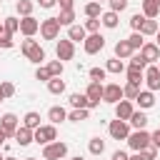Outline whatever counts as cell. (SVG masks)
<instances>
[{"label": "cell", "mask_w": 160, "mask_h": 160, "mask_svg": "<svg viewBox=\"0 0 160 160\" xmlns=\"http://www.w3.org/2000/svg\"><path fill=\"white\" fill-rule=\"evenodd\" d=\"M140 58H142L148 65H155V62L160 60V48H158L155 42H145V45L140 48Z\"/></svg>", "instance_id": "cell-10"}, {"label": "cell", "mask_w": 160, "mask_h": 160, "mask_svg": "<svg viewBox=\"0 0 160 160\" xmlns=\"http://www.w3.org/2000/svg\"><path fill=\"white\" fill-rule=\"evenodd\" d=\"M2 140H8V135H5L2 130H0V145H2Z\"/></svg>", "instance_id": "cell-53"}, {"label": "cell", "mask_w": 160, "mask_h": 160, "mask_svg": "<svg viewBox=\"0 0 160 160\" xmlns=\"http://www.w3.org/2000/svg\"><path fill=\"white\" fill-rule=\"evenodd\" d=\"M2 160H15V158H2Z\"/></svg>", "instance_id": "cell-57"}, {"label": "cell", "mask_w": 160, "mask_h": 160, "mask_svg": "<svg viewBox=\"0 0 160 160\" xmlns=\"http://www.w3.org/2000/svg\"><path fill=\"white\" fill-rule=\"evenodd\" d=\"M105 72L120 75V72H125V62H122V60H118V58H110V60H108V65H105Z\"/></svg>", "instance_id": "cell-26"}, {"label": "cell", "mask_w": 160, "mask_h": 160, "mask_svg": "<svg viewBox=\"0 0 160 160\" xmlns=\"http://www.w3.org/2000/svg\"><path fill=\"white\" fill-rule=\"evenodd\" d=\"M85 38H88V32H85L82 25H70V28H68V40H70V42H82Z\"/></svg>", "instance_id": "cell-19"}, {"label": "cell", "mask_w": 160, "mask_h": 160, "mask_svg": "<svg viewBox=\"0 0 160 160\" xmlns=\"http://www.w3.org/2000/svg\"><path fill=\"white\" fill-rule=\"evenodd\" d=\"M40 35H42L45 40H58V35H60V22H58V18H45V20L40 22Z\"/></svg>", "instance_id": "cell-6"}, {"label": "cell", "mask_w": 160, "mask_h": 160, "mask_svg": "<svg viewBox=\"0 0 160 160\" xmlns=\"http://www.w3.org/2000/svg\"><path fill=\"white\" fill-rule=\"evenodd\" d=\"M142 20H145V15H142V12H135V15L130 18V28H132V32H140V25H142Z\"/></svg>", "instance_id": "cell-39"}, {"label": "cell", "mask_w": 160, "mask_h": 160, "mask_svg": "<svg viewBox=\"0 0 160 160\" xmlns=\"http://www.w3.org/2000/svg\"><path fill=\"white\" fill-rule=\"evenodd\" d=\"M22 125H25V128H30V130H38V128H40V112L30 110V112L22 118Z\"/></svg>", "instance_id": "cell-27"}, {"label": "cell", "mask_w": 160, "mask_h": 160, "mask_svg": "<svg viewBox=\"0 0 160 160\" xmlns=\"http://www.w3.org/2000/svg\"><path fill=\"white\" fill-rule=\"evenodd\" d=\"M152 2H158V5H160V0H152Z\"/></svg>", "instance_id": "cell-60"}, {"label": "cell", "mask_w": 160, "mask_h": 160, "mask_svg": "<svg viewBox=\"0 0 160 160\" xmlns=\"http://www.w3.org/2000/svg\"><path fill=\"white\" fill-rule=\"evenodd\" d=\"M32 140L40 142V145L55 142V140H58V128H55V125H40L38 130H32Z\"/></svg>", "instance_id": "cell-3"}, {"label": "cell", "mask_w": 160, "mask_h": 160, "mask_svg": "<svg viewBox=\"0 0 160 160\" xmlns=\"http://www.w3.org/2000/svg\"><path fill=\"white\" fill-rule=\"evenodd\" d=\"M48 120H50V125H58V122L68 120V110L60 108V105H52V108L48 110Z\"/></svg>", "instance_id": "cell-16"}, {"label": "cell", "mask_w": 160, "mask_h": 160, "mask_svg": "<svg viewBox=\"0 0 160 160\" xmlns=\"http://www.w3.org/2000/svg\"><path fill=\"white\" fill-rule=\"evenodd\" d=\"M128 160H145V158H142V152H135V155H130Z\"/></svg>", "instance_id": "cell-52"}, {"label": "cell", "mask_w": 160, "mask_h": 160, "mask_svg": "<svg viewBox=\"0 0 160 160\" xmlns=\"http://www.w3.org/2000/svg\"><path fill=\"white\" fill-rule=\"evenodd\" d=\"M140 95V85H135V82H128V85H122V98H128V100H135Z\"/></svg>", "instance_id": "cell-32"}, {"label": "cell", "mask_w": 160, "mask_h": 160, "mask_svg": "<svg viewBox=\"0 0 160 160\" xmlns=\"http://www.w3.org/2000/svg\"><path fill=\"white\" fill-rule=\"evenodd\" d=\"M102 48H105V38H102L100 32H90V35L82 40V50H85L88 55H98Z\"/></svg>", "instance_id": "cell-5"}, {"label": "cell", "mask_w": 160, "mask_h": 160, "mask_svg": "<svg viewBox=\"0 0 160 160\" xmlns=\"http://www.w3.org/2000/svg\"><path fill=\"white\" fill-rule=\"evenodd\" d=\"M90 80H95V82L105 80V68H90Z\"/></svg>", "instance_id": "cell-41"}, {"label": "cell", "mask_w": 160, "mask_h": 160, "mask_svg": "<svg viewBox=\"0 0 160 160\" xmlns=\"http://www.w3.org/2000/svg\"><path fill=\"white\" fill-rule=\"evenodd\" d=\"M58 22H60V28L62 25H75V10H60V15H58Z\"/></svg>", "instance_id": "cell-30"}, {"label": "cell", "mask_w": 160, "mask_h": 160, "mask_svg": "<svg viewBox=\"0 0 160 160\" xmlns=\"http://www.w3.org/2000/svg\"><path fill=\"white\" fill-rule=\"evenodd\" d=\"M2 28H5V32H8V35H15V32H20V20L10 15V18H5V20H2Z\"/></svg>", "instance_id": "cell-28"}, {"label": "cell", "mask_w": 160, "mask_h": 160, "mask_svg": "<svg viewBox=\"0 0 160 160\" xmlns=\"http://www.w3.org/2000/svg\"><path fill=\"white\" fill-rule=\"evenodd\" d=\"M108 2H110V10H112V12H122V10L128 8L125 0H108Z\"/></svg>", "instance_id": "cell-45"}, {"label": "cell", "mask_w": 160, "mask_h": 160, "mask_svg": "<svg viewBox=\"0 0 160 160\" xmlns=\"http://www.w3.org/2000/svg\"><path fill=\"white\" fill-rule=\"evenodd\" d=\"M2 32H5V28H2V22H0V35H2Z\"/></svg>", "instance_id": "cell-56"}, {"label": "cell", "mask_w": 160, "mask_h": 160, "mask_svg": "<svg viewBox=\"0 0 160 160\" xmlns=\"http://www.w3.org/2000/svg\"><path fill=\"white\" fill-rule=\"evenodd\" d=\"M2 100H5V98H2V92H0V102H2Z\"/></svg>", "instance_id": "cell-59"}, {"label": "cell", "mask_w": 160, "mask_h": 160, "mask_svg": "<svg viewBox=\"0 0 160 160\" xmlns=\"http://www.w3.org/2000/svg\"><path fill=\"white\" fill-rule=\"evenodd\" d=\"M38 30H40V22H38L32 15H28V18H20V32H22L25 38H32Z\"/></svg>", "instance_id": "cell-13"}, {"label": "cell", "mask_w": 160, "mask_h": 160, "mask_svg": "<svg viewBox=\"0 0 160 160\" xmlns=\"http://www.w3.org/2000/svg\"><path fill=\"white\" fill-rule=\"evenodd\" d=\"M65 155H68V142L55 140V142H48V145L42 148V158H45V160H60V158H65Z\"/></svg>", "instance_id": "cell-4"}, {"label": "cell", "mask_w": 160, "mask_h": 160, "mask_svg": "<svg viewBox=\"0 0 160 160\" xmlns=\"http://www.w3.org/2000/svg\"><path fill=\"white\" fill-rule=\"evenodd\" d=\"M88 150H90L92 155H102V150H105V142H102L100 138H92V140L88 142Z\"/></svg>", "instance_id": "cell-35"}, {"label": "cell", "mask_w": 160, "mask_h": 160, "mask_svg": "<svg viewBox=\"0 0 160 160\" xmlns=\"http://www.w3.org/2000/svg\"><path fill=\"white\" fill-rule=\"evenodd\" d=\"M135 102L140 105V110H148V108L155 105V95H152L150 90H140V95L135 98Z\"/></svg>", "instance_id": "cell-21"}, {"label": "cell", "mask_w": 160, "mask_h": 160, "mask_svg": "<svg viewBox=\"0 0 160 160\" xmlns=\"http://www.w3.org/2000/svg\"><path fill=\"white\" fill-rule=\"evenodd\" d=\"M158 70H160V60H158Z\"/></svg>", "instance_id": "cell-61"}, {"label": "cell", "mask_w": 160, "mask_h": 160, "mask_svg": "<svg viewBox=\"0 0 160 160\" xmlns=\"http://www.w3.org/2000/svg\"><path fill=\"white\" fill-rule=\"evenodd\" d=\"M12 138H15V142H18L20 148H25V145H30V142H32V130H30V128H25V125H20V128L15 130V135H12Z\"/></svg>", "instance_id": "cell-15"}, {"label": "cell", "mask_w": 160, "mask_h": 160, "mask_svg": "<svg viewBox=\"0 0 160 160\" xmlns=\"http://www.w3.org/2000/svg\"><path fill=\"white\" fill-rule=\"evenodd\" d=\"M142 15H145L148 20H155V18L160 15V5L152 2V0H142Z\"/></svg>", "instance_id": "cell-24"}, {"label": "cell", "mask_w": 160, "mask_h": 160, "mask_svg": "<svg viewBox=\"0 0 160 160\" xmlns=\"http://www.w3.org/2000/svg\"><path fill=\"white\" fill-rule=\"evenodd\" d=\"M55 2H58V0H38V5H40V8H45V10H48V8H52Z\"/></svg>", "instance_id": "cell-50"}, {"label": "cell", "mask_w": 160, "mask_h": 160, "mask_svg": "<svg viewBox=\"0 0 160 160\" xmlns=\"http://www.w3.org/2000/svg\"><path fill=\"white\" fill-rule=\"evenodd\" d=\"M130 65H135V68H142V70H145V68H148V62H145V60H142V58H140V52H138V55H132V58H130Z\"/></svg>", "instance_id": "cell-47"}, {"label": "cell", "mask_w": 160, "mask_h": 160, "mask_svg": "<svg viewBox=\"0 0 160 160\" xmlns=\"http://www.w3.org/2000/svg\"><path fill=\"white\" fill-rule=\"evenodd\" d=\"M142 80L148 82V90H150V92L160 90V70H158V65H148V68H145V78H142Z\"/></svg>", "instance_id": "cell-12"}, {"label": "cell", "mask_w": 160, "mask_h": 160, "mask_svg": "<svg viewBox=\"0 0 160 160\" xmlns=\"http://www.w3.org/2000/svg\"><path fill=\"white\" fill-rule=\"evenodd\" d=\"M60 2V10H72V0H58Z\"/></svg>", "instance_id": "cell-51"}, {"label": "cell", "mask_w": 160, "mask_h": 160, "mask_svg": "<svg viewBox=\"0 0 160 160\" xmlns=\"http://www.w3.org/2000/svg\"><path fill=\"white\" fill-rule=\"evenodd\" d=\"M150 142H152V145H155V148L160 150V128H158L155 132H150Z\"/></svg>", "instance_id": "cell-48"}, {"label": "cell", "mask_w": 160, "mask_h": 160, "mask_svg": "<svg viewBox=\"0 0 160 160\" xmlns=\"http://www.w3.org/2000/svg\"><path fill=\"white\" fill-rule=\"evenodd\" d=\"M102 100L105 102H120L122 100V88L118 82H110V85H102Z\"/></svg>", "instance_id": "cell-11"}, {"label": "cell", "mask_w": 160, "mask_h": 160, "mask_svg": "<svg viewBox=\"0 0 160 160\" xmlns=\"http://www.w3.org/2000/svg\"><path fill=\"white\" fill-rule=\"evenodd\" d=\"M22 55L30 60V62H35V65H42L45 62V50L40 48V42H35L32 38H28V40H22Z\"/></svg>", "instance_id": "cell-1"}, {"label": "cell", "mask_w": 160, "mask_h": 160, "mask_svg": "<svg viewBox=\"0 0 160 160\" xmlns=\"http://www.w3.org/2000/svg\"><path fill=\"white\" fill-rule=\"evenodd\" d=\"M0 160H2V155H0Z\"/></svg>", "instance_id": "cell-63"}, {"label": "cell", "mask_w": 160, "mask_h": 160, "mask_svg": "<svg viewBox=\"0 0 160 160\" xmlns=\"http://www.w3.org/2000/svg\"><path fill=\"white\" fill-rule=\"evenodd\" d=\"M70 160H85V158H80V155H75V158H70Z\"/></svg>", "instance_id": "cell-55"}, {"label": "cell", "mask_w": 160, "mask_h": 160, "mask_svg": "<svg viewBox=\"0 0 160 160\" xmlns=\"http://www.w3.org/2000/svg\"><path fill=\"white\" fill-rule=\"evenodd\" d=\"M85 95H88V100H92V102H100V100H102V82H95V80H90V85H88Z\"/></svg>", "instance_id": "cell-17"}, {"label": "cell", "mask_w": 160, "mask_h": 160, "mask_svg": "<svg viewBox=\"0 0 160 160\" xmlns=\"http://www.w3.org/2000/svg\"><path fill=\"white\" fill-rule=\"evenodd\" d=\"M82 28H85L88 35H90V32H100V18H88Z\"/></svg>", "instance_id": "cell-37"}, {"label": "cell", "mask_w": 160, "mask_h": 160, "mask_svg": "<svg viewBox=\"0 0 160 160\" xmlns=\"http://www.w3.org/2000/svg\"><path fill=\"white\" fill-rule=\"evenodd\" d=\"M132 52H135V50L128 45V40H118V42H115V58H118V60L132 58Z\"/></svg>", "instance_id": "cell-20"}, {"label": "cell", "mask_w": 160, "mask_h": 160, "mask_svg": "<svg viewBox=\"0 0 160 160\" xmlns=\"http://www.w3.org/2000/svg\"><path fill=\"white\" fill-rule=\"evenodd\" d=\"M12 45H15V40H12V35H8V32H2V35H0V48H2V50H10Z\"/></svg>", "instance_id": "cell-43"}, {"label": "cell", "mask_w": 160, "mask_h": 160, "mask_svg": "<svg viewBox=\"0 0 160 160\" xmlns=\"http://www.w3.org/2000/svg\"><path fill=\"white\" fill-rule=\"evenodd\" d=\"M18 128H20V122H18V115H15V112H5V115L0 118V130H2L8 138H12Z\"/></svg>", "instance_id": "cell-9"}, {"label": "cell", "mask_w": 160, "mask_h": 160, "mask_svg": "<svg viewBox=\"0 0 160 160\" xmlns=\"http://www.w3.org/2000/svg\"><path fill=\"white\" fill-rule=\"evenodd\" d=\"M155 35H158V42H155V45H158V48H160V30H158V32H155Z\"/></svg>", "instance_id": "cell-54"}, {"label": "cell", "mask_w": 160, "mask_h": 160, "mask_svg": "<svg viewBox=\"0 0 160 160\" xmlns=\"http://www.w3.org/2000/svg\"><path fill=\"white\" fill-rule=\"evenodd\" d=\"M45 68H48L50 78H60V75H62V62H60V60H50Z\"/></svg>", "instance_id": "cell-34"}, {"label": "cell", "mask_w": 160, "mask_h": 160, "mask_svg": "<svg viewBox=\"0 0 160 160\" xmlns=\"http://www.w3.org/2000/svg\"><path fill=\"white\" fill-rule=\"evenodd\" d=\"M125 2H128V0H125Z\"/></svg>", "instance_id": "cell-64"}, {"label": "cell", "mask_w": 160, "mask_h": 160, "mask_svg": "<svg viewBox=\"0 0 160 160\" xmlns=\"http://www.w3.org/2000/svg\"><path fill=\"white\" fill-rule=\"evenodd\" d=\"M95 2H102V0H95Z\"/></svg>", "instance_id": "cell-62"}, {"label": "cell", "mask_w": 160, "mask_h": 160, "mask_svg": "<svg viewBox=\"0 0 160 160\" xmlns=\"http://www.w3.org/2000/svg\"><path fill=\"white\" fill-rule=\"evenodd\" d=\"M35 78H38V80H42V82H48V80H50V72H48V68H42V65H40V68L35 70Z\"/></svg>", "instance_id": "cell-46"}, {"label": "cell", "mask_w": 160, "mask_h": 160, "mask_svg": "<svg viewBox=\"0 0 160 160\" xmlns=\"http://www.w3.org/2000/svg\"><path fill=\"white\" fill-rule=\"evenodd\" d=\"M25 160H38V158H25Z\"/></svg>", "instance_id": "cell-58"}, {"label": "cell", "mask_w": 160, "mask_h": 160, "mask_svg": "<svg viewBox=\"0 0 160 160\" xmlns=\"http://www.w3.org/2000/svg\"><path fill=\"white\" fill-rule=\"evenodd\" d=\"M128 148L130 150H135V152H142L148 145H150V132L148 130H135V132H130L128 135Z\"/></svg>", "instance_id": "cell-2"}, {"label": "cell", "mask_w": 160, "mask_h": 160, "mask_svg": "<svg viewBox=\"0 0 160 160\" xmlns=\"http://www.w3.org/2000/svg\"><path fill=\"white\" fill-rule=\"evenodd\" d=\"M108 132H110V138L112 140H128V135H130V125H128V120H112L110 125H108Z\"/></svg>", "instance_id": "cell-7"}, {"label": "cell", "mask_w": 160, "mask_h": 160, "mask_svg": "<svg viewBox=\"0 0 160 160\" xmlns=\"http://www.w3.org/2000/svg\"><path fill=\"white\" fill-rule=\"evenodd\" d=\"M55 55H58L60 62H62V60H72V58H75V42H70V40H58Z\"/></svg>", "instance_id": "cell-8"}, {"label": "cell", "mask_w": 160, "mask_h": 160, "mask_svg": "<svg viewBox=\"0 0 160 160\" xmlns=\"http://www.w3.org/2000/svg\"><path fill=\"white\" fill-rule=\"evenodd\" d=\"M15 10H18L22 18H28V15H32V2H30V0H18Z\"/></svg>", "instance_id": "cell-33"}, {"label": "cell", "mask_w": 160, "mask_h": 160, "mask_svg": "<svg viewBox=\"0 0 160 160\" xmlns=\"http://www.w3.org/2000/svg\"><path fill=\"white\" fill-rule=\"evenodd\" d=\"M128 125H132L135 130H145V125H148V115H145L142 110H135V112L130 115V120H128Z\"/></svg>", "instance_id": "cell-22"}, {"label": "cell", "mask_w": 160, "mask_h": 160, "mask_svg": "<svg viewBox=\"0 0 160 160\" xmlns=\"http://www.w3.org/2000/svg\"><path fill=\"white\" fill-rule=\"evenodd\" d=\"M118 22H120V18H118V12H112V10H108V12H102V15H100V25H102V28H108V30H115V28H118Z\"/></svg>", "instance_id": "cell-18"}, {"label": "cell", "mask_w": 160, "mask_h": 160, "mask_svg": "<svg viewBox=\"0 0 160 160\" xmlns=\"http://www.w3.org/2000/svg\"><path fill=\"white\" fill-rule=\"evenodd\" d=\"M85 15H88V18H100V15H102L100 2H95V0H92V2H88V5H85Z\"/></svg>", "instance_id": "cell-36"}, {"label": "cell", "mask_w": 160, "mask_h": 160, "mask_svg": "<svg viewBox=\"0 0 160 160\" xmlns=\"http://www.w3.org/2000/svg\"><path fill=\"white\" fill-rule=\"evenodd\" d=\"M132 112H135L132 100H120V102H115V118H118V120H130Z\"/></svg>", "instance_id": "cell-14"}, {"label": "cell", "mask_w": 160, "mask_h": 160, "mask_svg": "<svg viewBox=\"0 0 160 160\" xmlns=\"http://www.w3.org/2000/svg\"><path fill=\"white\" fill-rule=\"evenodd\" d=\"M128 45H130V48H132V50H140V48H142V45H145V38H142V35H140V32H132V35H130V38H128Z\"/></svg>", "instance_id": "cell-38"}, {"label": "cell", "mask_w": 160, "mask_h": 160, "mask_svg": "<svg viewBox=\"0 0 160 160\" xmlns=\"http://www.w3.org/2000/svg\"><path fill=\"white\" fill-rule=\"evenodd\" d=\"M142 158H145V160H155V158H158V148H155V145L150 142V145H148V148L142 150Z\"/></svg>", "instance_id": "cell-44"}, {"label": "cell", "mask_w": 160, "mask_h": 160, "mask_svg": "<svg viewBox=\"0 0 160 160\" xmlns=\"http://www.w3.org/2000/svg\"><path fill=\"white\" fill-rule=\"evenodd\" d=\"M68 120L82 122V120H88V110H72V112H68Z\"/></svg>", "instance_id": "cell-40"}, {"label": "cell", "mask_w": 160, "mask_h": 160, "mask_svg": "<svg viewBox=\"0 0 160 160\" xmlns=\"http://www.w3.org/2000/svg\"><path fill=\"white\" fill-rule=\"evenodd\" d=\"M0 92H2V98H12L15 95V85L12 82H0Z\"/></svg>", "instance_id": "cell-42"}, {"label": "cell", "mask_w": 160, "mask_h": 160, "mask_svg": "<svg viewBox=\"0 0 160 160\" xmlns=\"http://www.w3.org/2000/svg\"><path fill=\"white\" fill-rule=\"evenodd\" d=\"M48 90H50L52 95H62V92H65V80H60V78H50V80H48Z\"/></svg>", "instance_id": "cell-29"}, {"label": "cell", "mask_w": 160, "mask_h": 160, "mask_svg": "<svg viewBox=\"0 0 160 160\" xmlns=\"http://www.w3.org/2000/svg\"><path fill=\"white\" fill-rule=\"evenodd\" d=\"M68 102L72 105V110H88V95H82V92H72Z\"/></svg>", "instance_id": "cell-25"}, {"label": "cell", "mask_w": 160, "mask_h": 160, "mask_svg": "<svg viewBox=\"0 0 160 160\" xmlns=\"http://www.w3.org/2000/svg\"><path fill=\"white\" fill-rule=\"evenodd\" d=\"M158 30H160V28H158V22H155V20H148V18H145V20H142V25H140V35H142V38H145V35H155Z\"/></svg>", "instance_id": "cell-31"}, {"label": "cell", "mask_w": 160, "mask_h": 160, "mask_svg": "<svg viewBox=\"0 0 160 160\" xmlns=\"http://www.w3.org/2000/svg\"><path fill=\"white\" fill-rule=\"evenodd\" d=\"M128 158H130V155H128L125 150H115V152H112V160H128Z\"/></svg>", "instance_id": "cell-49"}, {"label": "cell", "mask_w": 160, "mask_h": 160, "mask_svg": "<svg viewBox=\"0 0 160 160\" xmlns=\"http://www.w3.org/2000/svg\"><path fill=\"white\" fill-rule=\"evenodd\" d=\"M125 72H128V82H135V85H140L142 78H145V70L142 68H135V65H128Z\"/></svg>", "instance_id": "cell-23"}]
</instances>
